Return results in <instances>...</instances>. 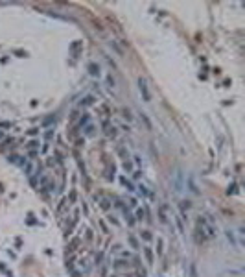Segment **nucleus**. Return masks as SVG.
Wrapping results in <instances>:
<instances>
[{
	"instance_id": "obj_1",
	"label": "nucleus",
	"mask_w": 245,
	"mask_h": 277,
	"mask_svg": "<svg viewBox=\"0 0 245 277\" xmlns=\"http://www.w3.org/2000/svg\"><path fill=\"white\" fill-rule=\"evenodd\" d=\"M138 89H140V92H142V96H144V100H146V102H149V100H151V94H149L147 83H146V80H144V78H138Z\"/></svg>"
},
{
	"instance_id": "obj_2",
	"label": "nucleus",
	"mask_w": 245,
	"mask_h": 277,
	"mask_svg": "<svg viewBox=\"0 0 245 277\" xmlns=\"http://www.w3.org/2000/svg\"><path fill=\"white\" fill-rule=\"evenodd\" d=\"M173 187H175V192L183 190V174L181 172H177L175 176H173Z\"/></svg>"
},
{
	"instance_id": "obj_3",
	"label": "nucleus",
	"mask_w": 245,
	"mask_h": 277,
	"mask_svg": "<svg viewBox=\"0 0 245 277\" xmlns=\"http://www.w3.org/2000/svg\"><path fill=\"white\" fill-rule=\"evenodd\" d=\"M89 74L90 76H100V67L96 63H89Z\"/></svg>"
},
{
	"instance_id": "obj_4",
	"label": "nucleus",
	"mask_w": 245,
	"mask_h": 277,
	"mask_svg": "<svg viewBox=\"0 0 245 277\" xmlns=\"http://www.w3.org/2000/svg\"><path fill=\"white\" fill-rule=\"evenodd\" d=\"M111 46H113V48L116 50V54H118V55H124V50H122V48H120V46H118V44H116V41H111Z\"/></svg>"
},
{
	"instance_id": "obj_5",
	"label": "nucleus",
	"mask_w": 245,
	"mask_h": 277,
	"mask_svg": "<svg viewBox=\"0 0 245 277\" xmlns=\"http://www.w3.org/2000/svg\"><path fill=\"white\" fill-rule=\"evenodd\" d=\"M140 116H142V120H144V122H146V128H147V129H151V122H149V118L146 116V113H142Z\"/></svg>"
},
{
	"instance_id": "obj_6",
	"label": "nucleus",
	"mask_w": 245,
	"mask_h": 277,
	"mask_svg": "<svg viewBox=\"0 0 245 277\" xmlns=\"http://www.w3.org/2000/svg\"><path fill=\"white\" fill-rule=\"evenodd\" d=\"M122 183H124L125 187H127V190H135V188H133V185H131V183H129V181L125 179V177H122Z\"/></svg>"
},
{
	"instance_id": "obj_7",
	"label": "nucleus",
	"mask_w": 245,
	"mask_h": 277,
	"mask_svg": "<svg viewBox=\"0 0 245 277\" xmlns=\"http://www.w3.org/2000/svg\"><path fill=\"white\" fill-rule=\"evenodd\" d=\"M129 242H131V246L135 248V249H138V244H137V240H135V236H129Z\"/></svg>"
},
{
	"instance_id": "obj_8",
	"label": "nucleus",
	"mask_w": 245,
	"mask_h": 277,
	"mask_svg": "<svg viewBox=\"0 0 245 277\" xmlns=\"http://www.w3.org/2000/svg\"><path fill=\"white\" fill-rule=\"evenodd\" d=\"M122 113H124V116L127 118V120H131V118H133V116H131V113H129V109H122Z\"/></svg>"
},
{
	"instance_id": "obj_9",
	"label": "nucleus",
	"mask_w": 245,
	"mask_h": 277,
	"mask_svg": "<svg viewBox=\"0 0 245 277\" xmlns=\"http://www.w3.org/2000/svg\"><path fill=\"white\" fill-rule=\"evenodd\" d=\"M26 174H28V176H31V174H33V164H28V166H26Z\"/></svg>"
},
{
	"instance_id": "obj_10",
	"label": "nucleus",
	"mask_w": 245,
	"mask_h": 277,
	"mask_svg": "<svg viewBox=\"0 0 245 277\" xmlns=\"http://www.w3.org/2000/svg\"><path fill=\"white\" fill-rule=\"evenodd\" d=\"M144 251H146V257H147V260L151 262V260H153V257H151V251H149V248H146Z\"/></svg>"
},
{
	"instance_id": "obj_11",
	"label": "nucleus",
	"mask_w": 245,
	"mask_h": 277,
	"mask_svg": "<svg viewBox=\"0 0 245 277\" xmlns=\"http://www.w3.org/2000/svg\"><path fill=\"white\" fill-rule=\"evenodd\" d=\"M107 83H109V87H114V80L111 76H107Z\"/></svg>"
},
{
	"instance_id": "obj_12",
	"label": "nucleus",
	"mask_w": 245,
	"mask_h": 277,
	"mask_svg": "<svg viewBox=\"0 0 245 277\" xmlns=\"http://www.w3.org/2000/svg\"><path fill=\"white\" fill-rule=\"evenodd\" d=\"M177 225H179V231H181V233H183V231H184V229H183V222H181V218H177Z\"/></svg>"
},
{
	"instance_id": "obj_13",
	"label": "nucleus",
	"mask_w": 245,
	"mask_h": 277,
	"mask_svg": "<svg viewBox=\"0 0 245 277\" xmlns=\"http://www.w3.org/2000/svg\"><path fill=\"white\" fill-rule=\"evenodd\" d=\"M92 102H94V100H92V96H87V98H85V105H89V104H92Z\"/></svg>"
},
{
	"instance_id": "obj_14",
	"label": "nucleus",
	"mask_w": 245,
	"mask_h": 277,
	"mask_svg": "<svg viewBox=\"0 0 245 277\" xmlns=\"http://www.w3.org/2000/svg\"><path fill=\"white\" fill-rule=\"evenodd\" d=\"M0 128H11L9 122H0Z\"/></svg>"
},
{
	"instance_id": "obj_15",
	"label": "nucleus",
	"mask_w": 245,
	"mask_h": 277,
	"mask_svg": "<svg viewBox=\"0 0 245 277\" xmlns=\"http://www.w3.org/2000/svg\"><path fill=\"white\" fill-rule=\"evenodd\" d=\"M101 207H103V209H109V201L103 200V201H101Z\"/></svg>"
},
{
	"instance_id": "obj_16",
	"label": "nucleus",
	"mask_w": 245,
	"mask_h": 277,
	"mask_svg": "<svg viewBox=\"0 0 245 277\" xmlns=\"http://www.w3.org/2000/svg\"><path fill=\"white\" fill-rule=\"evenodd\" d=\"M137 216H138V220H142V218H144V211H138Z\"/></svg>"
},
{
	"instance_id": "obj_17",
	"label": "nucleus",
	"mask_w": 245,
	"mask_h": 277,
	"mask_svg": "<svg viewBox=\"0 0 245 277\" xmlns=\"http://www.w3.org/2000/svg\"><path fill=\"white\" fill-rule=\"evenodd\" d=\"M0 139H2V135H0Z\"/></svg>"
}]
</instances>
